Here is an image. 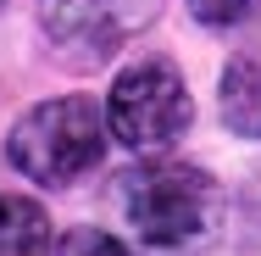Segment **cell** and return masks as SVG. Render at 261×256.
I'll return each instance as SVG.
<instances>
[{
    "label": "cell",
    "instance_id": "6da1fadb",
    "mask_svg": "<svg viewBox=\"0 0 261 256\" xmlns=\"http://www.w3.org/2000/svg\"><path fill=\"white\" fill-rule=\"evenodd\" d=\"M117 212L145 245H184L222 223V184L195 161L145 156L117 178Z\"/></svg>",
    "mask_w": 261,
    "mask_h": 256
},
{
    "label": "cell",
    "instance_id": "7a4b0ae2",
    "mask_svg": "<svg viewBox=\"0 0 261 256\" xmlns=\"http://www.w3.org/2000/svg\"><path fill=\"white\" fill-rule=\"evenodd\" d=\"M106 111L84 95H56V101L28 106L11 134H6V156L22 178L45 184V190H72L84 173H95L106 156Z\"/></svg>",
    "mask_w": 261,
    "mask_h": 256
},
{
    "label": "cell",
    "instance_id": "3957f363",
    "mask_svg": "<svg viewBox=\"0 0 261 256\" xmlns=\"http://www.w3.org/2000/svg\"><path fill=\"white\" fill-rule=\"evenodd\" d=\"M195 128V95L167 56H134L106 95V134L134 156H167Z\"/></svg>",
    "mask_w": 261,
    "mask_h": 256
},
{
    "label": "cell",
    "instance_id": "277c9868",
    "mask_svg": "<svg viewBox=\"0 0 261 256\" xmlns=\"http://www.w3.org/2000/svg\"><path fill=\"white\" fill-rule=\"evenodd\" d=\"M134 28L122 0H39V34L61 67L89 73L122 45V34Z\"/></svg>",
    "mask_w": 261,
    "mask_h": 256
},
{
    "label": "cell",
    "instance_id": "5b68a950",
    "mask_svg": "<svg viewBox=\"0 0 261 256\" xmlns=\"http://www.w3.org/2000/svg\"><path fill=\"white\" fill-rule=\"evenodd\" d=\"M217 111L233 134L261 139V56L245 51L222 67V89H217Z\"/></svg>",
    "mask_w": 261,
    "mask_h": 256
},
{
    "label": "cell",
    "instance_id": "8992f818",
    "mask_svg": "<svg viewBox=\"0 0 261 256\" xmlns=\"http://www.w3.org/2000/svg\"><path fill=\"white\" fill-rule=\"evenodd\" d=\"M50 245V217L28 195H0V256H28Z\"/></svg>",
    "mask_w": 261,
    "mask_h": 256
},
{
    "label": "cell",
    "instance_id": "52a82bcc",
    "mask_svg": "<svg viewBox=\"0 0 261 256\" xmlns=\"http://www.w3.org/2000/svg\"><path fill=\"white\" fill-rule=\"evenodd\" d=\"M261 0H189V17L211 28V34H228V28H239V22H250L256 17Z\"/></svg>",
    "mask_w": 261,
    "mask_h": 256
},
{
    "label": "cell",
    "instance_id": "ba28073f",
    "mask_svg": "<svg viewBox=\"0 0 261 256\" xmlns=\"http://www.w3.org/2000/svg\"><path fill=\"white\" fill-rule=\"evenodd\" d=\"M56 251H106V256H117V251H128V245L111 240V234H95V228H78V234L56 240Z\"/></svg>",
    "mask_w": 261,
    "mask_h": 256
}]
</instances>
